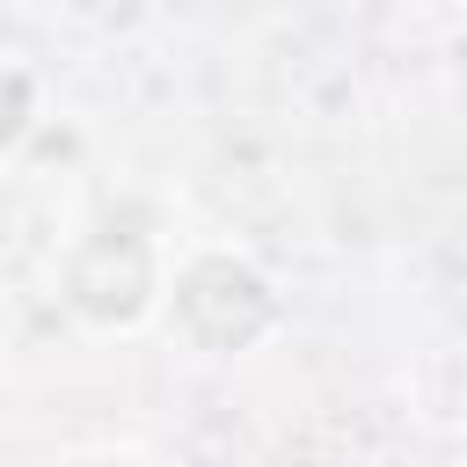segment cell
Segmentation results:
<instances>
[{
    "label": "cell",
    "mask_w": 467,
    "mask_h": 467,
    "mask_svg": "<svg viewBox=\"0 0 467 467\" xmlns=\"http://www.w3.org/2000/svg\"><path fill=\"white\" fill-rule=\"evenodd\" d=\"M175 314H182V328H190L204 350H241V343H255V336L270 328L277 299H270V285H263L248 263H234V255H204V263L182 270V285H175Z\"/></svg>",
    "instance_id": "6da1fadb"
},
{
    "label": "cell",
    "mask_w": 467,
    "mask_h": 467,
    "mask_svg": "<svg viewBox=\"0 0 467 467\" xmlns=\"http://www.w3.org/2000/svg\"><path fill=\"white\" fill-rule=\"evenodd\" d=\"M66 292H73V306H80L88 321H131V314L146 306V292H153V255H146V241L124 234V226H102V234L73 255Z\"/></svg>",
    "instance_id": "7a4b0ae2"
},
{
    "label": "cell",
    "mask_w": 467,
    "mask_h": 467,
    "mask_svg": "<svg viewBox=\"0 0 467 467\" xmlns=\"http://www.w3.org/2000/svg\"><path fill=\"white\" fill-rule=\"evenodd\" d=\"M22 117H29V80L0 66V146H7L15 131H22Z\"/></svg>",
    "instance_id": "3957f363"
}]
</instances>
